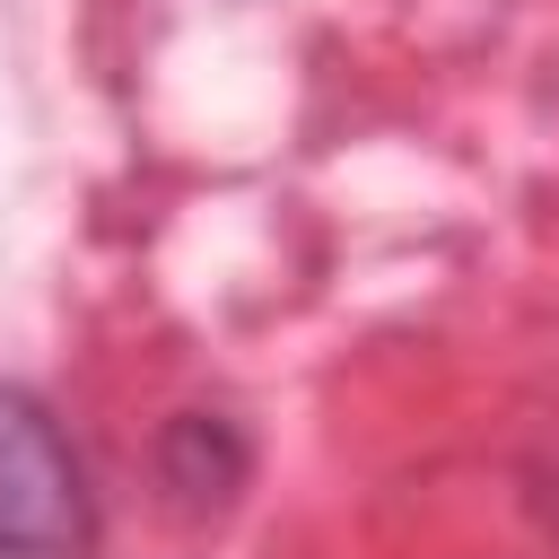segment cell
<instances>
[{"label":"cell","instance_id":"cell-2","mask_svg":"<svg viewBox=\"0 0 559 559\" xmlns=\"http://www.w3.org/2000/svg\"><path fill=\"white\" fill-rule=\"evenodd\" d=\"M166 480L192 498V507H218L236 480H245V437L210 411H183L175 437H166Z\"/></svg>","mask_w":559,"mask_h":559},{"label":"cell","instance_id":"cell-1","mask_svg":"<svg viewBox=\"0 0 559 559\" xmlns=\"http://www.w3.org/2000/svg\"><path fill=\"white\" fill-rule=\"evenodd\" d=\"M96 542V489L61 419L0 376V559H79Z\"/></svg>","mask_w":559,"mask_h":559}]
</instances>
